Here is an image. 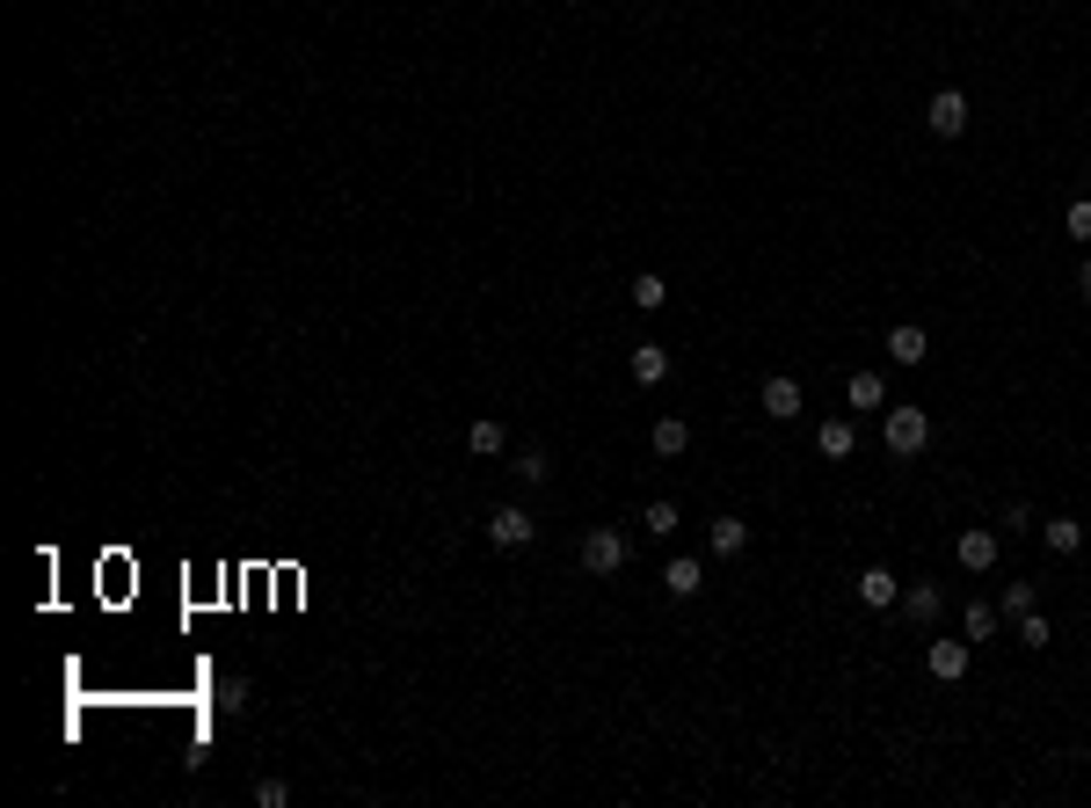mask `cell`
Returning <instances> with one entry per match:
<instances>
[{"instance_id":"1","label":"cell","mask_w":1091,"mask_h":808,"mask_svg":"<svg viewBox=\"0 0 1091 808\" xmlns=\"http://www.w3.org/2000/svg\"><path fill=\"white\" fill-rule=\"evenodd\" d=\"M881 444L895 459H917L924 444H932V416L924 408H888V422H881Z\"/></svg>"},{"instance_id":"2","label":"cell","mask_w":1091,"mask_h":808,"mask_svg":"<svg viewBox=\"0 0 1091 808\" xmlns=\"http://www.w3.org/2000/svg\"><path fill=\"white\" fill-rule=\"evenodd\" d=\"M626 562H633V546H626V532H619V525L583 532V576H619Z\"/></svg>"},{"instance_id":"3","label":"cell","mask_w":1091,"mask_h":808,"mask_svg":"<svg viewBox=\"0 0 1091 808\" xmlns=\"http://www.w3.org/2000/svg\"><path fill=\"white\" fill-rule=\"evenodd\" d=\"M968 117H975V103L961 88H938L932 103H924V124H932V139H961L968 132Z\"/></svg>"},{"instance_id":"4","label":"cell","mask_w":1091,"mask_h":808,"mask_svg":"<svg viewBox=\"0 0 1091 808\" xmlns=\"http://www.w3.org/2000/svg\"><path fill=\"white\" fill-rule=\"evenodd\" d=\"M997 554H1005V539H997V532H983V525H968L961 539H953V562L968 568V576H989V568H997Z\"/></svg>"},{"instance_id":"5","label":"cell","mask_w":1091,"mask_h":808,"mask_svg":"<svg viewBox=\"0 0 1091 808\" xmlns=\"http://www.w3.org/2000/svg\"><path fill=\"white\" fill-rule=\"evenodd\" d=\"M968 663H975V641H932V649H924V670H932L938 685H961Z\"/></svg>"},{"instance_id":"6","label":"cell","mask_w":1091,"mask_h":808,"mask_svg":"<svg viewBox=\"0 0 1091 808\" xmlns=\"http://www.w3.org/2000/svg\"><path fill=\"white\" fill-rule=\"evenodd\" d=\"M532 510H517V503H503L495 517H487V546H503V554H517V546H532Z\"/></svg>"},{"instance_id":"7","label":"cell","mask_w":1091,"mask_h":808,"mask_svg":"<svg viewBox=\"0 0 1091 808\" xmlns=\"http://www.w3.org/2000/svg\"><path fill=\"white\" fill-rule=\"evenodd\" d=\"M859 605H867V612H888V605H902V576L895 568H859Z\"/></svg>"},{"instance_id":"8","label":"cell","mask_w":1091,"mask_h":808,"mask_svg":"<svg viewBox=\"0 0 1091 808\" xmlns=\"http://www.w3.org/2000/svg\"><path fill=\"white\" fill-rule=\"evenodd\" d=\"M902 612H910V627H938V612H946V590L938 583H902Z\"/></svg>"},{"instance_id":"9","label":"cell","mask_w":1091,"mask_h":808,"mask_svg":"<svg viewBox=\"0 0 1091 808\" xmlns=\"http://www.w3.org/2000/svg\"><path fill=\"white\" fill-rule=\"evenodd\" d=\"M757 408H764L772 422H794V416H800V379L772 371V379H764V393H757Z\"/></svg>"},{"instance_id":"10","label":"cell","mask_w":1091,"mask_h":808,"mask_svg":"<svg viewBox=\"0 0 1091 808\" xmlns=\"http://www.w3.org/2000/svg\"><path fill=\"white\" fill-rule=\"evenodd\" d=\"M662 590H670V598H699V590H706V568H699L692 554H670V562H662Z\"/></svg>"},{"instance_id":"11","label":"cell","mask_w":1091,"mask_h":808,"mask_svg":"<svg viewBox=\"0 0 1091 808\" xmlns=\"http://www.w3.org/2000/svg\"><path fill=\"white\" fill-rule=\"evenodd\" d=\"M626 371H633V387H662V379H670V350H662V343H633Z\"/></svg>"},{"instance_id":"12","label":"cell","mask_w":1091,"mask_h":808,"mask_svg":"<svg viewBox=\"0 0 1091 808\" xmlns=\"http://www.w3.org/2000/svg\"><path fill=\"white\" fill-rule=\"evenodd\" d=\"M888 357H895V365H924V357H932V335H924L917 321H902V328H888Z\"/></svg>"},{"instance_id":"13","label":"cell","mask_w":1091,"mask_h":808,"mask_svg":"<svg viewBox=\"0 0 1091 808\" xmlns=\"http://www.w3.org/2000/svg\"><path fill=\"white\" fill-rule=\"evenodd\" d=\"M815 452H822V459H851V452H859V430H851L845 416H830L822 430H815Z\"/></svg>"},{"instance_id":"14","label":"cell","mask_w":1091,"mask_h":808,"mask_svg":"<svg viewBox=\"0 0 1091 808\" xmlns=\"http://www.w3.org/2000/svg\"><path fill=\"white\" fill-rule=\"evenodd\" d=\"M706 546L721 554V562H735V554L749 546V525H743V517H713V525H706Z\"/></svg>"},{"instance_id":"15","label":"cell","mask_w":1091,"mask_h":808,"mask_svg":"<svg viewBox=\"0 0 1091 808\" xmlns=\"http://www.w3.org/2000/svg\"><path fill=\"white\" fill-rule=\"evenodd\" d=\"M997 627H1005V612H997L989 598H968V605H961V633H968V641H989Z\"/></svg>"},{"instance_id":"16","label":"cell","mask_w":1091,"mask_h":808,"mask_svg":"<svg viewBox=\"0 0 1091 808\" xmlns=\"http://www.w3.org/2000/svg\"><path fill=\"white\" fill-rule=\"evenodd\" d=\"M845 401L851 408H888V379H881V371H851V379H845Z\"/></svg>"},{"instance_id":"17","label":"cell","mask_w":1091,"mask_h":808,"mask_svg":"<svg viewBox=\"0 0 1091 808\" xmlns=\"http://www.w3.org/2000/svg\"><path fill=\"white\" fill-rule=\"evenodd\" d=\"M1040 539H1048V554H1084V525H1077V517H1048Z\"/></svg>"},{"instance_id":"18","label":"cell","mask_w":1091,"mask_h":808,"mask_svg":"<svg viewBox=\"0 0 1091 808\" xmlns=\"http://www.w3.org/2000/svg\"><path fill=\"white\" fill-rule=\"evenodd\" d=\"M676 525H684V517H676L670 495H655V503L641 510V532H648V539H676Z\"/></svg>"},{"instance_id":"19","label":"cell","mask_w":1091,"mask_h":808,"mask_svg":"<svg viewBox=\"0 0 1091 808\" xmlns=\"http://www.w3.org/2000/svg\"><path fill=\"white\" fill-rule=\"evenodd\" d=\"M626 300L641 306V314H655V306H670V284H662V277H655V270H641V277L626 284Z\"/></svg>"},{"instance_id":"20","label":"cell","mask_w":1091,"mask_h":808,"mask_svg":"<svg viewBox=\"0 0 1091 808\" xmlns=\"http://www.w3.org/2000/svg\"><path fill=\"white\" fill-rule=\"evenodd\" d=\"M466 444H473V452H481V459H495V452H510V430H503V422H495V416H481V422H473V430H466Z\"/></svg>"},{"instance_id":"21","label":"cell","mask_w":1091,"mask_h":808,"mask_svg":"<svg viewBox=\"0 0 1091 808\" xmlns=\"http://www.w3.org/2000/svg\"><path fill=\"white\" fill-rule=\"evenodd\" d=\"M648 444H655L662 459H676L684 444H692V422H684V416H662V422H655V438H648Z\"/></svg>"},{"instance_id":"22","label":"cell","mask_w":1091,"mask_h":808,"mask_svg":"<svg viewBox=\"0 0 1091 808\" xmlns=\"http://www.w3.org/2000/svg\"><path fill=\"white\" fill-rule=\"evenodd\" d=\"M510 474H517V481H524V489H538V481L554 474V459L538 452V444H524V452H517V466H510Z\"/></svg>"},{"instance_id":"23","label":"cell","mask_w":1091,"mask_h":808,"mask_svg":"<svg viewBox=\"0 0 1091 808\" xmlns=\"http://www.w3.org/2000/svg\"><path fill=\"white\" fill-rule=\"evenodd\" d=\"M1011 627H1019V641H1026V649H1048V641H1056V627H1048V612H1040V605H1034L1026 619H1011Z\"/></svg>"},{"instance_id":"24","label":"cell","mask_w":1091,"mask_h":808,"mask_svg":"<svg viewBox=\"0 0 1091 808\" xmlns=\"http://www.w3.org/2000/svg\"><path fill=\"white\" fill-rule=\"evenodd\" d=\"M997 612H1005V619H1026V612H1034V583H1005Z\"/></svg>"},{"instance_id":"25","label":"cell","mask_w":1091,"mask_h":808,"mask_svg":"<svg viewBox=\"0 0 1091 808\" xmlns=\"http://www.w3.org/2000/svg\"><path fill=\"white\" fill-rule=\"evenodd\" d=\"M1062 227H1070V241H1084V248H1091V197H1077V204L1062 211Z\"/></svg>"},{"instance_id":"26","label":"cell","mask_w":1091,"mask_h":808,"mask_svg":"<svg viewBox=\"0 0 1091 808\" xmlns=\"http://www.w3.org/2000/svg\"><path fill=\"white\" fill-rule=\"evenodd\" d=\"M219 706H225V714H241V706H248V678H219Z\"/></svg>"},{"instance_id":"27","label":"cell","mask_w":1091,"mask_h":808,"mask_svg":"<svg viewBox=\"0 0 1091 808\" xmlns=\"http://www.w3.org/2000/svg\"><path fill=\"white\" fill-rule=\"evenodd\" d=\"M255 801L262 808H284V801H292V787H284V779H255Z\"/></svg>"},{"instance_id":"28","label":"cell","mask_w":1091,"mask_h":808,"mask_svg":"<svg viewBox=\"0 0 1091 808\" xmlns=\"http://www.w3.org/2000/svg\"><path fill=\"white\" fill-rule=\"evenodd\" d=\"M1005 532H1034V510H1026V503H1005Z\"/></svg>"},{"instance_id":"29","label":"cell","mask_w":1091,"mask_h":808,"mask_svg":"<svg viewBox=\"0 0 1091 808\" xmlns=\"http://www.w3.org/2000/svg\"><path fill=\"white\" fill-rule=\"evenodd\" d=\"M1077 292H1084V300H1091V255H1084V270H1077Z\"/></svg>"}]
</instances>
